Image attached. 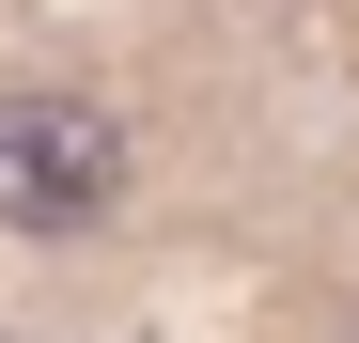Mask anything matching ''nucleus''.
I'll use <instances>...</instances> for the list:
<instances>
[{
  "label": "nucleus",
  "mask_w": 359,
  "mask_h": 343,
  "mask_svg": "<svg viewBox=\"0 0 359 343\" xmlns=\"http://www.w3.org/2000/svg\"><path fill=\"white\" fill-rule=\"evenodd\" d=\"M109 188H126V125L94 94H0V218L16 234L109 218Z\"/></svg>",
  "instance_id": "nucleus-1"
}]
</instances>
